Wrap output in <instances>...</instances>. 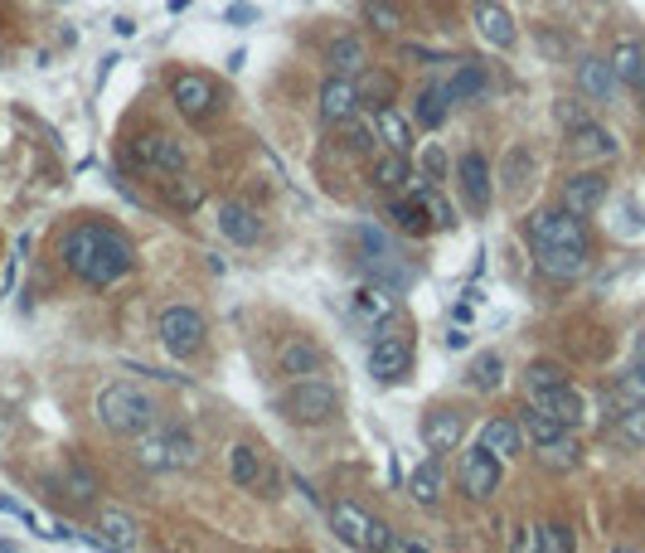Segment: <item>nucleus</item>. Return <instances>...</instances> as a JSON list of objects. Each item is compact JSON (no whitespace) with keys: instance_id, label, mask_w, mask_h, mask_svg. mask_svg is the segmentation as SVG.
Instances as JSON below:
<instances>
[{"instance_id":"ea45409f","label":"nucleus","mask_w":645,"mask_h":553,"mask_svg":"<svg viewBox=\"0 0 645 553\" xmlns=\"http://www.w3.org/2000/svg\"><path fill=\"white\" fill-rule=\"evenodd\" d=\"M534 171H539L534 151H529V146H509V155L501 161V180H505V190H509V194H524V190H529V180H534Z\"/></svg>"},{"instance_id":"412c9836","label":"nucleus","mask_w":645,"mask_h":553,"mask_svg":"<svg viewBox=\"0 0 645 553\" xmlns=\"http://www.w3.org/2000/svg\"><path fill=\"white\" fill-rule=\"evenodd\" d=\"M54 495L59 500H68L73 510H88V505H98V495H102V481H98V472H92L88 462H64V472H59V481H54Z\"/></svg>"},{"instance_id":"c9c22d12","label":"nucleus","mask_w":645,"mask_h":553,"mask_svg":"<svg viewBox=\"0 0 645 553\" xmlns=\"http://www.w3.org/2000/svg\"><path fill=\"white\" fill-rule=\"evenodd\" d=\"M374 131H379V141L389 146V151L413 155V146H418V137H413V122L403 117L399 108H379V112H374Z\"/></svg>"},{"instance_id":"a211bd4d","label":"nucleus","mask_w":645,"mask_h":553,"mask_svg":"<svg viewBox=\"0 0 645 553\" xmlns=\"http://www.w3.org/2000/svg\"><path fill=\"white\" fill-rule=\"evenodd\" d=\"M534 409H544V413H554L558 423H568V427H578L582 417H587V399H582V389H573V379H564V384H548V389H534V393H524Z\"/></svg>"},{"instance_id":"052dcab7","label":"nucleus","mask_w":645,"mask_h":553,"mask_svg":"<svg viewBox=\"0 0 645 553\" xmlns=\"http://www.w3.org/2000/svg\"><path fill=\"white\" fill-rule=\"evenodd\" d=\"M0 25H5V15H0Z\"/></svg>"},{"instance_id":"2eb2a0df","label":"nucleus","mask_w":645,"mask_h":553,"mask_svg":"<svg viewBox=\"0 0 645 553\" xmlns=\"http://www.w3.org/2000/svg\"><path fill=\"white\" fill-rule=\"evenodd\" d=\"M568 155H573L578 165H602V161H617L621 141L611 137L602 122H582V127L568 131Z\"/></svg>"},{"instance_id":"4468645a","label":"nucleus","mask_w":645,"mask_h":553,"mask_svg":"<svg viewBox=\"0 0 645 553\" xmlns=\"http://www.w3.org/2000/svg\"><path fill=\"white\" fill-rule=\"evenodd\" d=\"M534 267L539 277L558 281V287H573L592 273V248H534Z\"/></svg>"},{"instance_id":"cd10ccee","label":"nucleus","mask_w":645,"mask_h":553,"mask_svg":"<svg viewBox=\"0 0 645 553\" xmlns=\"http://www.w3.org/2000/svg\"><path fill=\"white\" fill-rule=\"evenodd\" d=\"M355 92H359V108L364 112L393 108V98H399V78H393L389 68H379V64H364L355 73Z\"/></svg>"},{"instance_id":"b1692460","label":"nucleus","mask_w":645,"mask_h":553,"mask_svg":"<svg viewBox=\"0 0 645 553\" xmlns=\"http://www.w3.org/2000/svg\"><path fill=\"white\" fill-rule=\"evenodd\" d=\"M481 447H491L501 462H515L519 452H524V427H519V417H509V413H495V417H485L481 423V437H476Z\"/></svg>"},{"instance_id":"f8f14e48","label":"nucleus","mask_w":645,"mask_h":553,"mask_svg":"<svg viewBox=\"0 0 645 553\" xmlns=\"http://www.w3.org/2000/svg\"><path fill=\"white\" fill-rule=\"evenodd\" d=\"M456 185H461V200L471 214H485L495 200V175H491V161L481 151H461L456 161Z\"/></svg>"},{"instance_id":"a18cd8bd","label":"nucleus","mask_w":645,"mask_h":553,"mask_svg":"<svg viewBox=\"0 0 645 553\" xmlns=\"http://www.w3.org/2000/svg\"><path fill=\"white\" fill-rule=\"evenodd\" d=\"M340 131V146H345L350 155H369L374 146H379V131H374V112H369V122H364V112L359 117H350L345 127H336Z\"/></svg>"},{"instance_id":"c85d7f7f","label":"nucleus","mask_w":645,"mask_h":553,"mask_svg":"<svg viewBox=\"0 0 645 553\" xmlns=\"http://www.w3.org/2000/svg\"><path fill=\"white\" fill-rule=\"evenodd\" d=\"M98 539H102V549H141V525L122 505H102L98 510Z\"/></svg>"},{"instance_id":"a19ab883","label":"nucleus","mask_w":645,"mask_h":553,"mask_svg":"<svg viewBox=\"0 0 645 553\" xmlns=\"http://www.w3.org/2000/svg\"><path fill=\"white\" fill-rule=\"evenodd\" d=\"M519 427H524V442H529V447H544V442H554V437H564V432H568V423H558L554 413L534 409V403H529V409L519 413Z\"/></svg>"},{"instance_id":"1a4fd4ad","label":"nucleus","mask_w":645,"mask_h":553,"mask_svg":"<svg viewBox=\"0 0 645 553\" xmlns=\"http://www.w3.org/2000/svg\"><path fill=\"white\" fill-rule=\"evenodd\" d=\"M456 486H461V495L471 500V505H485V500L501 495L505 486V462L491 452V447H461V462H456Z\"/></svg>"},{"instance_id":"5701e85b","label":"nucleus","mask_w":645,"mask_h":553,"mask_svg":"<svg viewBox=\"0 0 645 553\" xmlns=\"http://www.w3.org/2000/svg\"><path fill=\"white\" fill-rule=\"evenodd\" d=\"M218 234H224L233 248H253L257 238H263V218H257L253 204L224 200V204H218Z\"/></svg>"},{"instance_id":"2f4dec72","label":"nucleus","mask_w":645,"mask_h":553,"mask_svg":"<svg viewBox=\"0 0 645 553\" xmlns=\"http://www.w3.org/2000/svg\"><path fill=\"white\" fill-rule=\"evenodd\" d=\"M161 200L175 209V214H194L204 200H210V190H204V180H194L190 171L180 175H161Z\"/></svg>"},{"instance_id":"13d9d810","label":"nucleus","mask_w":645,"mask_h":553,"mask_svg":"<svg viewBox=\"0 0 645 553\" xmlns=\"http://www.w3.org/2000/svg\"><path fill=\"white\" fill-rule=\"evenodd\" d=\"M636 360H645V336H636Z\"/></svg>"},{"instance_id":"f704fd0d","label":"nucleus","mask_w":645,"mask_h":553,"mask_svg":"<svg viewBox=\"0 0 645 553\" xmlns=\"http://www.w3.org/2000/svg\"><path fill=\"white\" fill-rule=\"evenodd\" d=\"M364 64H369V49H364L359 35H336L326 45V68L330 73H345V78H355Z\"/></svg>"},{"instance_id":"9b49d317","label":"nucleus","mask_w":645,"mask_h":553,"mask_svg":"<svg viewBox=\"0 0 645 553\" xmlns=\"http://www.w3.org/2000/svg\"><path fill=\"white\" fill-rule=\"evenodd\" d=\"M466 409H452V403H437V409L422 413V447H428L432 456H442V452H456V447L466 442Z\"/></svg>"},{"instance_id":"4d7b16f0","label":"nucleus","mask_w":645,"mask_h":553,"mask_svg":"<svg viewBox=\"0 0 645 553\" xmlns=\"http://www.w3.org/2000/svg\"><path fill=\"white\" fill-rule=\"evenodd\" d=\"M471 345V336H466V330H452V336H446V350H466Z\"/></svg>"},{"instance_id":"0eeeda50","label":"nucleus","mask_w":645,"mask_h":553,"mask_svg":"<svg viewBox=\"0 0 645 553\" xmlns=\"http://www.w3.org/2000/svg\"><path fill=\"white\" fill-rule=\"evenodd\" d=\"M524 238L534 248H592V234H587V218L573 214L568 204L558 209H534L524 218Z\"/></svg>"},{"instance_id":"20e7f679","label":"nucleus","mask_w":645,"mask_h":553,"mask_svg":"<svg viewBox=\"0 0 645 553\" xmlns=\"http://www.w3.org/2000/svg\"><path fill=\"white\" fill-rule=\"evenodd\" d=\"M170 102L190 127H210L228 112V92L214 73H200V68H180L170 78Z\"/></svg>"},{"instance_id":"864d4df0","label":"nucleus","mask_w":645,"mask_h":553,"mask_svg":"<svg viewBox=\"0 0 645 553\" xmlns=\"http://www.w3.org/2000/svg\"><path fill=\"white\" fill-rule=\"evenodd\" d=\"M422 549H428V539H399V535L389 539V553H422Z\"/></svg>"},{"instance_id":"5fc2aeb1","label":"nucleus","mask_w":645,"mask_h":553,"mask_svg":"<svg viewBox=\"0 0 645 553\" xmlns=\"http://www.w3.org/2000/svg\"><path fill=\"white\" fill-rule=\"evenodd\" d=\"M224 20H228V25H248V20H253V5H228Z\"/></svg>"},{"instance_id":"39448f33","label":"nucleus","mask_w":645,"mask_h":553,"mask_svg":"<svg viewBox=\"0 0 645 553\" xmlns=\"http://www.w3.org/2000/svg\"><path fill=\"white\" fill-rule=\"evenodd\" d=\"M131 456H137V466H146V472H190V466H200V442L185 427L151 423L137 437V452Z\"/></svg>"},{"instance_id":"4c0bfd02","label":"nucleus","mask_w":645,"mask_h":553,"mask_svg":"<svg viewBox=\"0 0 645 553\" xmlns=\"http://www.w3.org/2000/svg\"><path fill=\"white\" fill-rule=\"evenodd\" d=\"M263 452L257 447H248V442H233L228 447V476H233V486L238 490H253L257 495V481H263Z\"/></svg>"},{"instance_id":"49530a36","label":"nucleus","mask_w":645,"mask_h":553,"mask_svg":"<svg viewBox=\"0 0 645 553\" xmlns=\"http://www.w3.org/2000/svg\"><path fill=\"white\" fill-rule=\"evenodd\" d=\"M611 432H617V442L645 452V403H641V409H621V417L611 423Z\"/></svg>"},{"instance_id":"de8ad7c7","label":"nucleus","mask_w":645,"mask_h":553,"mask_svg":"<svg viewBox=\"0 0 645 553\" xmlns=\"http://www.w3.org/2000/svg\"><path fill=\"white\" fill-rule=\"evenodd\" d=\"M446 175H452V161L442 146H422V175H413V185H442Z\"/></svg>"},{"instance_id":"37998d69","label":"nucleus","mask_w":645,"mask_h":553,"mask_svg":"<svg viewBox=\"0 0 645 553\" xmlns=\"http://www.w3.org/2000/svg\"><path fill=\"white\" fill-rule=\"evenodd\" d=\"M611 403H617V409H641L645 403V360L627 364V369L617 374V384H611Z\"/></svg>"},{"instance_id":"e433bc0d","label":"nucleus","mask_w":645,"mask_h":553,"mask_svg":"<svg viewBox=\"0 0 645 553\" xmlns=\"http://www.w3.org/2000/svg\"><path fill=\"white\" fill-rule=\"evenodd\" d=\"M505 384V354L501 350H481L466 364V389L471 393H495Z\"/></svg>"},{"instance_id":"dca6fc26","label":"nucleus","mask_w":645,"mask_h":553,"mask_svg":"<svg viewBox=\"0 0 645 553\" xmlns=\"http://www.w3.org/2000/svg\"><path fill=\"white\" fill-rule=\"evenodd\" d=\"M359 92H355V78H345V73H330L326 83H320V122L326 127H345L350 117H359Z\"/></svg>"},{"instance_id":"c03bdc74","label":"nucleus","mask_w":645,"mask_h":553,"mask_svg":"<svg viewBox=\"0 0 645 553\" xmlns=\"http://www.w3.org/2000/svg\"><path fill=\"white\" fill-rule=\"evenodd\" d=\"M364 25L383 39H399L403 35V10L393 0H364Z\"/></svg>"},{"instance_id":"79ce46f5","label":"nucleus","mask_w":645,"mask_h":553,"mask_svg":"<svg viewBox=\"0 0 645 553\" xmlns=\"http://www.w3.org/2000/svg\"><path fill=\"white\" fill-rule=\"evenodd\" d=\"M529 549H539V553H573L578 535L564 525V519H544V525H534V535H529Z\"/></svg>"},{"instance_id":"6e6552de","label":"nucleus","mask_w":645,"mask_h":553,"mask_svg":"<svg viewBox=\"0 0 645 553\" xmlns=\"http://www.w3.org/2000/svg\"><path fill=\"white\" fill-rule=\"evenodd\" d=\"M413 360H418V350H413L408 326H383L369 336V374L379 384H403L413 374Z\"/></svg>"},{"instance_id":"f257e3e1","label":"nucleus","mask_w":645,"mask_h":553,"mask_svg":"<svg viewBox=\"0 0 645 553\" xmlns=\"http://www.w3.org/2000/svg\"><path fill=\"white\" fill-rule=\"evenodd\" d=\"M59 263L68 267L83 287L108 291L117 281L131 277L137 267V248L122 234L117 224H102V218H83V224H68L59 234Z\"/></svg>"},{"instance_id":"7c9ffc66","label":"nucleus","mask_w":645,"mask_h":553,"mask_svg":"<svg viewBox=\"0 0 645 553\" xmlns=\"http://www.w3.org/2000/svg\"><path fill=\"white\" fill-rule=\"evenodd\" d=\"M617 68H611V59H582L578 64V92L587 102H611L617 98Z\"/></svg>"},{"instance_id":"3c124183","label":"nucleus","mask_w":645,"mask_h":553,"mask_svg":"<svg viewBox=\"0 0 645 553\" xmlns=\"http://www.w3.org/2000/svg\"><path fill=\"white\" fill-rule=\"evenodd\" d=\"M554 117H558V127L564 131H573V127H582V122H592V112H587V102H578V98H558Z\"/></svg>"},{"instance_id":"09e8293b","label":"nucleus","mask_w":645,"mask_h":553,"mask_svg":"<svg viewBox=\"0 0 645 553\" xmlns=\"http://www.w3.org/2000/svg\"><path fill=\"white\" fill-rule=\"evenodd\" d=\"M568 379V369L564 364H554V360H534L524 369V393H534V389H548V384H564Z\"/></svg>"},{"instance_id":"6e6d98bb","label":"nucleus","mask_w":645,"mask_h":553,"mask_svg":"<svg viewBox=\"0 0 645 553\" xmlns=\"http://www.w3.org/2000/svg\"><path fill=\"white\" fill-rule=\"evenodd\" d=\"M291 486H296V490H301V495H306V500H311V505H326V500H320V495H316V486H311V481H306V476H291Z\"/></svg>"},{"instance_id":"aec40b11","label":"nucleus","mask_w":645,"mask_h":553,"mask_svg":"<svg viewBox=\"0 0 645 553\" xmlns=\"http://www.w3.org/2000/svg\"><path fill=\"white\" fill-rule=\"evenodd\" d=\"M326 519H330V529H336V539L345 549H369V525H374V515L364 505H355V500H330L326 505Z\"/></svg>"},{"instance_id":"f03ea898","label":"nucleus","mask_w":645,"mask_h":553,"mask_svg":"<svg viewBox=\"0 0 645 553\" xmlns=\"http://www.w3.org/2000/svg\"><path fill=\"white\" fill-rule=\"evenodd\" d=\"M92 417H98V427L102 432H112V437H137L146 432V427L161 417V409H155V399L146 389H137V384H127V379H112V384H102L98 389V399H92Z\"/></svg>"},{"instance_id":"a878e982","label":"nucleus","mask_w":645,"mask_h":553,"mask_svg":"<svg viewBox=\"0 0 645 553\" xmlns=\"http://www.w3.org/2000/svg\"><path fill=\"white\" fill-rule=\"evenodd\" d=\"M452 108H456V102H452V92H446V83H442V78L422 83V88H418V98H413V127H422V131L446 127Z\"/></svg>"},{"instance_id":"8fccbe9b","label":"nucleus","mask_w":645,"mask_h":553,"mask_svg":"<svg viewBox=\"0 0 645 553\" xmlns=\"http://www.w3.org/2000/svg\"><path fill=\"white\" fill-rule=\"evenodd\" d=\"M413 190H418L422 200H428V214H432V224H437V228H456V209L442 200V190H437V185H413Z\"/></svg>"},{"instance_id":"58836bf2","label":"nucleus","mask_w":645,"mask_h":553,"mask_svg":"<svg viewBox=\"0 0 645 553\" xmlns=\"http://www.w3.org/2000/svg\"><path fill=\"white\" fill-rule=\"evenodd\" d=\"M611 68H617V83L621 88H645V45L641 39H621L617 49H611Z\"/></svg>"},{"instance_id":"bf43d9fd","label":"nucleus","mask_w":645,"mask_h":553,"mask_svg":"<svg viewBox=\"0 0 645 553\" xmlns=\"http://www.w3.org/2000/svg\"><path fill=\"white\" fill-rule=\"evenodd\" d=\"M641 112H645V88H641Z\"/></svg>"},{"instance_id":"423d86ee","label":"nucleus","mask_w":645,"mask_h":553,"mask_svg":"<svg viewBox=\"0 0 645 553\" xmlns=\"http://www.w3.org/2000/svg\"><path fill=\"white\" fill-rule=\"evenodd\" d=\"M155 340H161V350L170 354V360H194V354L204 350V340H210V321H204L200 306L175 301V306H165L161 316H155Z\"/></svg>"},{"instance_id":"f3484780","label":"nucleus","mask_w":645,"mask_h":553,"mask_svg":"<svg viewBox=\"0 0 645 553\" xmlns=\"http://www.w3.org/2000/svg\"><path fill=\"white\" fill-rule=\"evenodd\" d=\"M607 194H611V185H607V175H602V171H573L564 180V200H558V204H568L573 214L592 218L602 204H607Z\"/></svg>"},{"instance_id":"bb28decb","label":"nucleus","mask_w":645,"mask_h":553,"mask_svg":"<svg viewBox=\"0 0 645 553\" xmlns=\"http://www.w3.org/2000/svg\"><path fill=\"white\" fill-rule=\"evenodd\" d=\"M369 185L379 194H403L413 185V161L403 151H389V146H383V151L374 155V165H369Z\"/></svg>"},{"instance_id":"4be33fe9","label":"nucleus","mask_w":645,"mask_h":553,"mask_svg":"<svg viewBox=\"0 0 645 553\" xmlns=\"http://www.w3.org/2000/svg\"><path fill=\"white\" fill-rule=\"evenodd\" d=\"M320 364H326V350H320L311 336H287L282 345H277V374H282V379L320 374Z\"/></svg>"},{"instance_id":"c756f323","label":"nucleus","mask_w":645,"mask_h":553,"mask_svg":"<svg viewBox=\"0 0 645 553\" xmlns=\"http://www.w3.org/2000/svg\"><path fill=\"white\" fill-rule=\"evenodd\" d=\"M446 92H452V102H481L485 92H491V73H485L481 59H456L452 78H446Z\"/></svg>"},{"instance_id":"7ed1b4c3","label":"nucleus","mask_w":645,"mask_h":553,"mask_svg":"<svg viewBox=\"0 0 645 553\" xmlns=\"http://www.w3.org/2000/svg\"><path fill=\"white\" fill-rule=\"evenodd\" d=\"M277 413L296 427H330L345 413V399H340V389L330 379L306 374V379H287L282 399H277Z\"/></svg>"},{"instance_id":"473e14b6","label":"nucleus","mask_w":645,"mask_h":553,"mask_svg":"<svg viewBox=\"0 0 645 553\" xmlns=\"http://www.w3.org/2000/svg\"><path fill=\"white\" fill-rule=\"evenodd\" d=\"M534 456H539V466H544V472L568 476V472H578V466H582V442H578L573 427H568L564 437H554V442L534 447Z\"/></svg>"},{"instance_id":"393cba45","label":"nucleus","mask_w":645,"mask_h":553,"mask_svg":"<svg viewBox=\"0 0 645 553\" xmlns=\"http://www.w3.org/2000/svg\"><path fill=\"white\" fill-rule=\"evenodd\" d=\"M389 218L399 234L408 238H428L432 234V214H428V200H422L418 190H403V194H389Z\"/></svg>"},{"instance_id":"ddd939ff","label":"nucleus","mask_w":645,"mask_h":553,"mask_svg":"<svg viewBox=\"0 0 645 553\" xmlns=\"http://www.w3.org/2000/svg\"><path fill=\"white\" fill-rule=\"evenodd\" d=\"M399 291L393 287H379V281H369V287H359L355 297H350V321L364 330H383L389 321H399Z\"/></svg>"},{"instance_id":"72a5a7b5","label":"nucleus","mask_w":645,"mask_h":553,"mask_svg":"<svg viewBox=\"0 0 645 553\" xmlns=\"http://www.w3.org/2000/svg\"><path fill=\"white\" fill-rule=\"evenodd\" d=\"M403 486H408V495L418 500L422 510H437V505H442V486H446V476H442V456H428V462H422Z\"/></svg>"},{"instance_id":"603ef678","label":"nucleus","mask_w":645,"mask_h":553,"mask_svg":"<svg viewBox=\"0 0 645 553\" xmlns=\"http://www.w3.org/2000/svg\"><path fill=\"white\" fill-rule=\"evenodd\" d=\"M389 539H393V525L374 519V525H369V553H389Z\"/></svg>"},{"instance_id":"9d476101","label":"nucleus","mask_w":645,"mask_h":553,"mask_svg":"<svg viewBox=\"0 0 645 553\" xmlns=\"http://www.w3.org/2000/svg\"><path fill=\"white\" fill-rule=\"evenodd\" d=\"M127 155L141 165V171H151V175L190 171V151H185V141H175L170 131H137V137L127 141Z\"/></svg>"},{"instance_id":"6ab92c4d","label":"nucleus","mask_w":645,"mask_h":553,"mask_svg":"<svg viewBox=\"0 0 645 553\" xmlns=\"http://www.w3.org/2000/svg\"><path fill=\"white\" fill-rule=\"evenodd\" d=\"M471 20H476V35H481L491 49H515V45H519L515 15H509L501 0H476V5H471Z\"/></svg>"}]
</instances>
